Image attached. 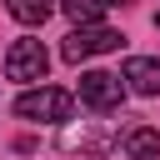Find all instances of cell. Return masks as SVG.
<instances>
[{"label": "cell", "mask_w": 160, "mask_h": 160, "mask_svg": "<svg viewBox=\"0 0 160 160\" xmlns=\"http://www.w3.org/2000/svg\"><path fill=\"white\" fill-rule=\"evenodd\" d=\"M100 5H130V0H100Z\"/></svg>", "instance_id": "10"}, {"label": "cell", "mask_w": 160, "mask_h": 160, "mask_svg": "<svg viewBox=\"0 0 160 160\" xmlns=\"http://www.w3.org/2000/svg\"><path fill=\"white\" fill-rule=\"evenodd\" d=\"M120 80H125L135 95H160V60H150V55H130L125 70H120Z\"/></svg>", "instance_id": "6"}, {"label": "cell", "mask_w": 160, "mask_h": 160, "mask_svg": "<svg viewBox=\"0 0 160 160\" xmlns=\"http://www.w3.org/2000/svg\"><path fill=\"white\" fill-rule=\"evenodd\" d=\"M45 70H50V55H45V45L40 40H15L10 50H5V80H20V85H40L45 80Z\"/></svg>", "instance_id": "4"}, {"label": "cell", "mask_w": 160, "mask_h": 160, "mask_svg": "<svg viewBox=\"0 0 160 160\" xmlns=\"http://www.w3.org/2000/svg\"><path fill=\"white\" fill-rule=\"evenodd\" d=\"M120 45H125L120 30H110V25H85V30H70V35H65L60 60H65V65H80V60L105 55V50H120Z\"/></svg>", "instance_id": "3"}, {"label": "cell", "mask_w": 160, "mask_h": 160, "mask_svg": "<svg viewBox=\"0 0 160 160\" xmlns=\"http://www.w3.org/2000/svg\"><path fill=\"white\" fill-rule=\"evenodd\" d=\"M115 145V125H105V120H80V125H65L60 130V150H80V160L85 155H105Z\"/></svg>", "instance_id": "5"}, {"label": "cell", "mask_w": 160, "mask_h": 160, "mask_svg": "<svg viewBox=\"0 0 160 160\" xmlns=\"http://www.w3.org/2000/svg\"><path fill=\"white\" fill-rule=\"evenodd\" d=\"M155 30H160V15H155Z\"/></svg>", "instance_id": "12"}, {"label": "cell", "mask_w": 160, "mask_h": 160, "mask_svg": "<svg viewBox=\"0 0 160 160\" xmlns=\"http://www.w3.org/2000/svg\"><path fill=\"white\" fill-rule=\"evenodd\" d=\"M125 155L130 160H160V130L155 125H130L125 130Z\"/></svg>", "instance_id": "7"}, {"label": "cell", "mask_w": 160, "mask_h": 160, "mask_svg": "<svg viewBox=\"0 0 160 160\" xmlns=\"http://www.w3.org/2000/svg\"><path fill=\"white\" fill-rule=\"evenodd\" d=\"M60 10L75 20V30H85V25H100V15H105V5H100V0H60Z\"/></svg>", "instance_id": "9"}, {"label": "cell", "mask_w": 160, "mask_h": 160, "mask_svg": "<svg viewBox=\"0 0 160 160\" xmlns=\"http://www.w3.org/2000/svg\"><path fill=\"white\" fill-rule=\"evenodd\" d=\"M70 110H75V95L55 90V85H35V90H25L15 100V115L35 120V125H70Z\"/></svg>", "instance_id": "1"}, {"label": "cell", "mask_w": 160, "mask_h": 160, "mask_svg": "<svg viewBox=\"0 0 160 160\" xmlns=\"http://www.w3.org/2000/svg\"><path fill=\"white\" fill-rule=\"evenodd\" d=\"M85 160H105V155H85Z\"/></svg>", "instance_id": "11"}, {"label": "cell", "mask_w": 160, "mask_h": 160, "mask_svg": "<svg viewBox=\"0 0 160 160\" xmlns=\"http://www.w3.org/2000/svg\"><path fill=\"white\" fill-rule=\"evenodd\" d=\"M5 10L25 25V30H40L45 20H50V10H55V0H5Z\"/></svg>", "instance_id": "8"}, {"label": "cell", "mask_w": 160, "mask_h": 160, "mask_svg": "<svg viewBox=\"0 0 160 160\" xmlns=\"http://www.w3.org/2000/svg\"><path fill=\"white\" fill-rule=\"evenodd\" d=\"M80 105H90V110H100V115H110V110H120L125 105V95H130V85L115 75V70H85L80 75Z\"/></svg>", "instance_id": "2"}]
</instances>
